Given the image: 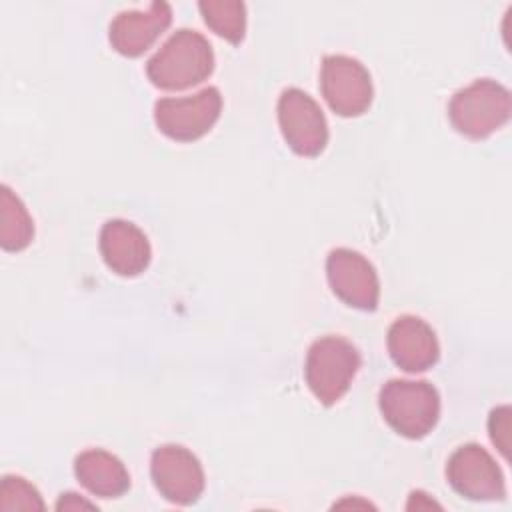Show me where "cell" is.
I'll return each mask as SVG.
<instances>
[{"instance_id": "obj_1", "label": "cell", "mask_w": 512, "mask_h": 512, "mask_svg": "<svg viewBox=\"0 0 512 512\" xmlns=\"http://www.w3.org/2000/svg\"><path fill=\"white\" fill-rule=\"evenodd\" d=\"M214 70L210 42L196 30H176L146 62L148 80L162 90H186L206 80Z\"/></svg>"}, {"instance_id": "obj_2", "label": "cell", "mask_w": 512, "mask_h": 512, "mask_svg": "<svg viewBox=\"0 0 512 512\" xmlns=\"http://www.w3.org/2000/svg\"><path fill=\"white\" fill-rule=\"evenodd\" d=\"M378 406L388 426L410 440L428 436L440 418L438 390L426 380H388Z\"/></svg>"}, {"instance_id": "obj_3", "label": "cell", "mask_w": 512, "mask_h": 512, "mask_svg": "<svg viewBox=\"0 0 512 512\" xmlns=\"http://www.w3.org/2000/svg\"><path fill=\"white\" fill-rule=\"evenodd\" d=\"M512 112V98L508 88L496 80L482 78L470 86L460 88L450 104L448 116L456 132L472 140H484L500 130Z\"/></svg>"}, {"instance_id": "obj_4", "label": "cell", "mask_w": 512, "mask_h": 512, "mask_svg": "<svg viewBox=\"0 0 512 512\" xmlns=\"http://www.w3.org/2000/svg\"><path fill=\"white\" fill-rule=\"evenodd\" d=\"M358 368L360 352L350 340L324 336L308 348L304 376L314 398L324 406H332L348 392Z\"/></svg>"}, {"instance_id": "obj_5", "label": "cell", "mask_w": 512, "mask_h": 512, "mask_svg": "<svg viewBox=\"0 0 512 512\" xmlns=\"http://www.w3.org/2000/svg\"><path fill=\"white\" fill-rule=\"evenodd\" d=\"M220 110L222 94L216 86H208L186 98H160L154 104V122L164 136L192 142L212 130Z\"/></svg>"}, {"instance_id": "obj_6", "label": "cell", "mask_w": 512, "mask_h": 512, "mask_svg": "<svg viewBox=\"0 0 512 512\" xmlns=\"http://www.w3.org/2000/svg\"><path fill=\"white\" fill-rule=\"evenodd\" d=\"M320 90L332 112L344 118L364 114L374 96L370 72L362 62L344 54H332L322 60Z\"/></svg>"}, {"instance_id": "obj_7", "label": "cell", "mask_w": 512, "mask_h": 512, "mask_svg": "<svg viewBox=\"0 0 512 512\" xmlns=\"http://www.w3.org/2000/svg\"><path fill=\"white\" fill-rule=\"evenodd\" d=\"M280 132L298 156L314 158L328 144V122L318 102L300 88H286L278 98Z\"/></svg>"}, {"instance_id": "obj_8", "label": "cell", "mask_w": 512, "mask_h": 512, "mask_svg": "<svg viewBox=\"0 0 512 512\" xmlns=\"http://www.w3.org/2000/svg\"><path fill=\"white\" fill-rule=\"evenodd\" d=\"M150 476L156 490L178 506L194 504L206 484L200 460L180 444H164L152 452Z\"/></svg>"}, {"instance_id": "obj_9", "label": "cell", "mask_w": 512, "mask_h": 512, "mask_svg": "<svg viewBox=\"0 0 512 512\" xmlns=\"http://www.w3.org/2000/svg\"><path fill=\"white\" fill-rule=\"evenodd\" d=\"M450 486L468 500H502L506 496L504 474L496 460L478 444H464L452 452L446 464Z\"/></svg>"}, {"instance_id": "obj_10", "label": "cell", "mask_w": 512, "mask_h": 512, "mask_svg": "<svg viewBox=\"0 0 512 512\" xmlns=\"http://www.w3.org/2000/svg\"><path fill=\"white\" fill-rule=\"evenodd\" d=\"M326 278L332 292L348 306L372 312L380 300L374 266L356 250L336 248L326 258Z\"/></svg>"}, {"instance_id": "obj_11", "label": "cell", "mask_w": 512, "mask_h": 512, "mask_svg": "<svg viewBox=\"0 0 512 512\" xmlns=\"http://www.w3.org/2000/svg\"><path fill=\"white\" fill-rule=\"evenodd\" d=\"M172 8L168 2H152L148 10L120 12L108 28L112 48L128 58L144 54L170 26Z\"/></svg>"}, {"instance_id": "obj_12", "label": "cell", "mask_w": 512, "mask_h": 512, "mask_svg": "<svg viewBox=\"0 0 512 512\" xmlns=\"http://www.w3.org/2000/svg\"><path fill=\"white\" fill-rule=\"evenodd\" d=\"M388 352L404 372H424L438 362L440 346L428 322L418 316H400L388 328Z\"/></svg>"}, {"instance_id": "obj_13", "label": "cell", "mask_w": 512, "mask_h": 512, "mask_svg": "<svg viewBox=\"0 0 512 512\" xmlns=\"http://www.w3.org/2000/svg\"><path fill=\"white\" fill-rule=\"evenodd\" d=\"M100 254L118 276L142 274L152 258L146 234L128 220H108L100 230Z\"/></svg>"}, {"instance_id": "obj_14", "label": "cell", "mask_w": 512, "mask_h": 512, "mask_svg": "<svg viewBox=\"0 0 512 512\" xmlns=\"http://www.w3.org/2000/svg\"><path fill=\"white\" fill-rule=\"evenodd\" d=\"M74 474L90 494L100 498H118L130 488V474L122 460L100 448L80 452Z\"/></svg>"}, {"instance_id": "obj_15", "label": "cell", "mask_w": 512, "mask_h": 512, "mask_svg": "<svg viewBox=\"0 0 512 512\" xmlns=\"http://www.w3.org/2000/svg\"><path fill=\"white\" fill-rule=\"evenodd\" d=\"M34 236L32 218L24 202L2 184L0 188V246L6 252L24 250Z\"/></svg>"}, {"instance_id": "obj_16", "label": "cell", "mask_w": 512, "mask_h": 512, "mask_svg": "<svg viewBox=\"0 0 512 512\" xmlns=\"http://www.w3.org/2000/svg\"><path fill=\"white\" fill-rule=\"evenodd\" d=\"M204 22L224 40L238 44L246 32V6L240 0H202L198 2Z\"/></svg>"}, {"instance_id": "obj_17", "label": "cell", "mask_w": 512, "mask_h": 512, "mask_svg": "<svg viewBox=\"0 0 512 512\" xmlns=\"http://www.w3.org/2000/svg\"><path fill=\"white\" fill-rule=\"evenodd\" d=\"M0 510H44L40 492L22 476H4L0 486Z\"/></svg>"}, {"instance_id": "obj_18", "label": "cell", "mask_w": 512, "mask_h": 512, "mask_svg": "<svg viewBox=\"0 0 512 512\" xmlns=\"http://www.w3.org/2000/svg\"><path fill=\"white\" fill-rule=\"evenodd\" d=\"M490 440L492 444L502 452L504 458H508L510 448V406H498L492 410L488 420Z\"/></svg>"}, {"instance_id": "obj_19", "label": "cell", "mask_w": 512, "mask_h": 512, "mask_svg": "<svg viewBox=\"0 0 512 512\" xmlns=\"http://www.w3.org/2000/svg\"><path fill=\"white\" fill-rule=\"evenodd\" d=\"M80 508H88V510H96V504L80 498L78 494L74 492H66V494H60L58 502H56V510H80Z\"/></svg>"}]
</instances>
